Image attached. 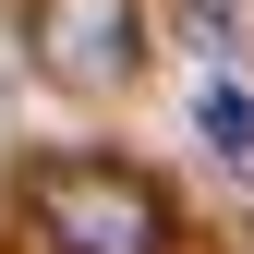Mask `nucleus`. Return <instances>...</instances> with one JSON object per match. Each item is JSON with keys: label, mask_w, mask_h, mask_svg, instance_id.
<instances>
[{"label": "nucleus", "mask_w": 254, "mask_h": 254, "mask_svg": "<svg viewBox=\"0 0 254 254\" xmlns=\"http://www.w3.org/2000/svg\"><path fill=\"white\" fill-rule=\"evenodd\" d=\"M24 206L49 254H170V194L121 157H37Z\"/></svg>", "instance_id": "f257e3e1"}, {"label": "nucleus", "mask_w": 254, "mask_h": 254, "mask_svg": "<svg viewBox=\"0 0 254 254\" xmlns=\"http://www.w3.org/2000/svg\"><path fill=\"white\" fill-rule=\"evenodd\" d=\"M37 61L73 97H109L145 73V12L133 0H37Z\"/></svg>", "instance_id": "f03ea898"}, {"label": "nucleus", "mask_w": 254, "mask_h": 254, "mask_svg": "<svg viewBox=\"0 0 254 254\" xmlns=\"http://www.w3.org/2000/svg\"><path fill=\"white\" fill-rule=\"evenodd\" d=\"M194 133L218 145V170H230V182H254V97H242L230 73H218V85H194Z\"/></svg>", "instance_id": "7ed1b4c3"}]
</instances>
